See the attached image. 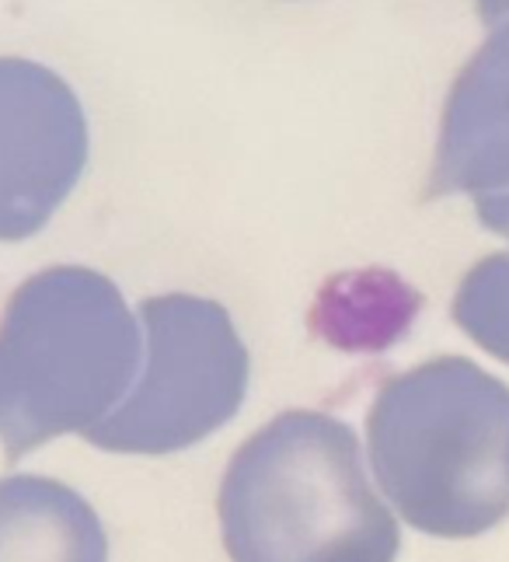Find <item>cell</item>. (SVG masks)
<instances>
[{
	"label": "cell",
	"instance_id": "obj_1",
	"mask_svg": "<svg viewBox=\"0 0 509 562\" xmlns=\"http://www.w3.org/2000/svg\"><path fill=\"white\" fill-rule=\"evenodd\" d=\"M217 514L230 562H395L401 549L352 426L310 409L283 413L241 443Z\"/></svg>",
	"mask_w": 509,
	"mask_h": 562
},
{
	"label": "cell",
	"instance_id": "obj_2",
	"mask_svg": "<svg viewBox=\"0 0 509 562\" xmlns=\"http://www.w3.org/2000/svg\"><path fill=\"white\" fill-rule=\"evenodd\" d=\"M384 496L422 535L475 538L509 514V384L437 357L381 384L366 413Z\"/></svg>",
	"mask_w": 509,
	"mask_h": 562
},
{
	"label": "cell",
	"instance_id": "obj_3",
	"mask_svg": "<svg viewBox=\"0 0 509 562\" xmlns=\"http://www.w3.org/2000/svg\"><path fill=\"white\" fill-rule=\"evenodd\" d=\"M136 315L105 273L49 266L0 315V443L4 458L109 419L140 374Z\"/></svg>",
	"mask_w": 509,
	"mask_h": 562
},
{
	"label": "cell",
	"instance_id": "obj_4",
	"mask_svg": "<svg viewBox=\"0 0 509 562\" xmlns=\"http://www.w3.org/2000/svg\"><path fill=\"white\" fill-rule=\"evenodd\" d=\"M144 367L109 419L84 434L112 454H174L238 416L248 350L227 307L195 294H161L136 307Z\"/></svg>",
	"mask_w": 509,
	"mask_h": 562
},
{
	"label": "cell",
	"instance_id": "obj_5",
	"mask_svg": "<svg viewBox=\"0 0 509 562\" xmlns=\"http://www.w3.org/2000/svg\"><path fill=\"white\" fill-rule=\"evenodd\" d=\"M88 120L60 74L0 56V241L38 235L81 182Z\"/></svg>",
	"mask_w": 509,
	"mask_h": 562
},
{
	"label": "cell",
	"instance_id": "obj_6",
	"mask_svg": "<svg viewBox=\"0 0 509 562\" xmlns=\"http://www.w3.org/2000/svg\"><path fill=\"white\" fill-rule=\"evenodd\" d=\"M509 192V11L488 14V35L446 94L426 196Z\"/></svg>",
	"mask_w": 509,
	"mask_h": 562
},
{
	"label": "cell",
	"instance_id": "obj_7",
	"mask_svg": "<svg viewBox=\"0 0 509 562\" xmlns=\"http://www.w3.org/2000/svg\"><path fill=\"white\" fill-rule=\"evenodd\" d=\"M0 562H109L94 507L46 475L0 479Z\"/></svg>",
	"mask_w": 509,
	"mask_h": 562
},
{
	"label": "cell",
	"instance_id": "obj_8",
	"mask_svg": "<svg viewBox=\"0 0 509 562\" xmlns=\"http://www.w3.org/2000/svg\"><path fill=\"white\" fill-rule=\"evenodd\" d=\"M454 322L485 353L509 363V251L467 269L454 294Z\"/></svg>",
	"mask_w": 509,
	"mask_h": 562
},
{
	"label": "cell",
	"instance_id": "obj_9",
	"mask_svg": "<svg viewBox=\"0 0 509 562\" xmlns=\"http://www.w3.org/2000/svg\"><path fill=\"white\" fill-rule=\"evenodd\" d=\"M475 213L488 231L509 238V192H485V196H475Z\"/></svg>",
	"mask_w": 509,
	"mask_h": 562
}]
</instances>
